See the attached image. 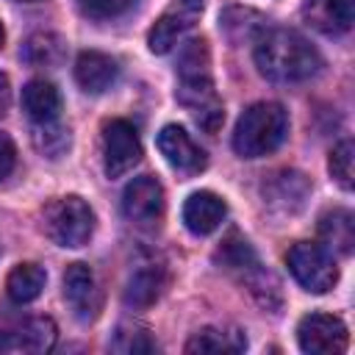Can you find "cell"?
Returning <instances> with one entry per match:
<instances>
[{"label": "cell", "instance_id": "1", "mask_svg": "<svg viewBox=\"0 0 355 355\" xmlns=\"http://www.w3.org/2000/svg\"><path fill=\"white\" fill-rule=\"evenodd\" d=\"M175 97L183 108H189V114L194 116V122L205 133H216L222 128L225 111H222V100L214 92L211 55H208V42L205 39H191V42L183 44L180 58H178Z\"/></svg>", "mask_w": 355, "mask_h": 355}, {"label": "cell", "instance_id": "2", "mask_svg": "<svg viewBox=\"0 0 355 355\" xmlns=\"http://www.w3.org/2000/svg\"><path fill=\"white\" fill-rule=\"evenodd\" d=\"M255 64L261 75L275 83H300L319 72L322 55L302 33L275 28L255 39Z\"/></svg>", "mask_w": 355, "mask_h": 355}, {"label": "cell", "instance_id": "3", "mask_svg": "<svg viewBox=\"0 0 355 355\" xmlns=\"http://www.w3.org/2000/svg\"><path fill=\"white\" fill-rule=\"evenodd\" d=\"M288 133V114L280 103L250 105L233 130V150L241 158H261L275 153Z\"/></svg>", "mask_w": 355, "mask_h": 355}, {"label": "cell", "instance_id": "4", "mask_svg": "<svg viewBox=\"0 0 355 355\" xmlns=\"http://www.w3.org/2000/svg\"><path fill=\"white\" fill-rule=\"evenodd\" d=\"M216 261L230 272L236 275V280L263 305V308H272L277 305L280 300V291H277V280L269 269H263V263L258 261L255 250L250 247L247 239H241L239 233H230L222 247L216 250Z\"/></svg>", "mask_w": 355, "mask_h": 355}, {"label": "cell", "instance_id": "5", "mask_svg": "<svg viewBox=\"0 0 355 355\" xmlns=\"http://www.w3.org/2000/svg\"><path fill=\"white\" fill-rule=\"evenodd\" d=\"M42 227L58 247H83L94 233V214L89 202L75 194L55 197L42 211Z\"/></svg>", "mask_w": 355, "mask_h": 355}, {"label": "cell", "instance_id": "6", "mask_svg": "<svg viewBox=\"0 0 355 355\" xmlns=\"http://www.w3.org/2000/svg\"><path fill=\"white\" fill-rule=\"evenodd\" d=\"M288 269L294 275V280L305 288V291H313V294H324L327 288L336 286L338 280V269L333 263V255L322 247V244H313V241H297L288 255Z\"/></svg>", "mask_w": 355, "mask_h": 355}, {"label": "cell", "instance_id": "7", "mask_svg": "<svg viewBox=\"0 0 355 355\" xmlns=\"http://www.w3.org/2000/svg\"><path fill=\"white\" fill-rule=\"evenodd\" d=\"M202 14V0H172L164 14L155 19V25L147 33V47L155 55L169 53L200 19Z\"/></svg>", "mask_w": 355, "mask_h": 355}, {"label": "cell", "instance_id": "8", "mask_svg": "<svg viewBox=\"0 0 355 355\" xmlns=\"http://www.w3.org/2000/svg\"><path fill=\"white\" fill-rule=\"evenodd\" d=\"M141 158V141L128 119H108L103 125V166L108 178H122Z\"/></svg>", "mask_w": 355, "mask_h": 355}, {"label": "cell", "instance_id": "9", "mask_svg": "<svg viewBox=\"0 0 355 355\" xmlns=\"http://www.w3.org/2000/svg\"><path fill=\"white\" fill-rule=\"evenodd\" d=\"M297 341L311 355H338L347 349V324L333 313H308L297 324Z\"/></svg>", "mask_w": 355, "mask_h": 355}, {"label": "cell", "instance_id": "10", "mask_svg": "<svg viewBox=\"0 0 355 355\" xmlns=\"http://www.w3.org/2000/svg\"><path fill=\"white\" fill-rule=\"evenodd\" d=\"M164 205V186L150 175L133 178L122 191V214L139 227H153L161 222Z\"/></svg>", "mask_w": 355, "mask_h": 355}, {"label": "cell", "instance_id": "11", "mask_svg": "<svg viewBox=\"0 0 355 355\" xmlns=\"http://www.w3.org/2000/svg\"><path fill=\"white\" fill-rule=\"evenodd\" d=\"M158 150L166 158V164L183 175H197L205 169L208 158L205 150L180 128V125H164L158 133Z\"/></svg>", "mask_w": 355, "mask_h": 355}, {"label": "cell", "instance_id": "12", "mask_svg": "<svg viewBox=\"0 0 355 355\" xmlns=\"http://www.w3.org/2000/svg\"><path fill=\"white\" fill-rule=\"evenodd\" d=\"M64 297L78 322H92L100 311V288L86 263H69L64 272Z\"/></svg>", "mask_w": 355, "mask_h": 355}, {"label": "cell", "instance_id": "13", "mask_svg": "<svg viewBox=\"0 0 355 355\" xmlns=\"http://www.w3.org/2000/svg\"><path fill=\"white\" fill-rule=\"evenodd\" d=\"M302 17L324 36L347 33L355 22V0H305Z\"/></svg>", "mask_w": 355, "mask_h": 355}, {"label": "cell", "instance_id": "14", "mask_svg": "<svg viewBox=\"0 0 355 355\" xmlns=\"http://www.w3.org/2000/svg\"><path fill=\"white\" fill-rule=\"evenodd\" d=\"M119 78V67L111 55L97 53V50H86L78 55L75 61V80L83 92L89 94H103L108 92Z\"/></svg>", "mask_w": 355, "mask_h": 355}, {"label": "cell", "instance_id": "15", "mask_svg": "<svg viewBox=\"0 0 355 355\" xmlns=\"http://www.w3.org/2000/svg\"><path fill=\"white\" fill-rule=\"evenodd\" d=\"M227 214V205L219 194L214 191H194L183 202V222L194 236H208L214 233Z\"/></svg>", "mask_w": 355, "mask_h": 355}, {"label": "cell", "instance_id": "16", "mask_svg": "<svg viewBox=\"0 0 355 355\" xmlns=\"http://www.w3.org/2000/svg\"><path fill=\"white\" fill-rule=\"evenodd\" d=\"M305 197H308V180H305V175H300L294 169L275 172L263 183V200L269 205H275L277 211H283V214L300 211Z\"/></svg>", "mask_w": 355, "mask_h": 355}, {"label": "cell", "instance_id": "17", "mask_svg": "<svg viewBox=\"0 0 355 355\" xmlns=\"http://www.w3.org/2000/svg\"><path fill=\"white\" fill-rule=\"evenodd\" d=\"M319 239L327 252L349 255L355 247V219L344 208H333L319 219Z\"/></svg>", "mask_w": 355, "mask_h": 355}, {"label": "cell", "instance_id": "18", "mask_svg": "<svg viewBox=\"0 0 355 355\" xmlns=\"http://www.w3.org/2000/svg\"><path fill=\"white\" fill-rule=\"evenodd\" d=\"M8 344H11V352H25V355L50 352L55 344V324L47 316L28 319L19 330L8 333Z\"/></svg>", "mask_w": 355, "mask_h": 355}, {"label": "cell", "instance_id": "19", "mask_svg": "<svg viewBox=\"0 0 355 355\" xmlns=\"http://www.w3.org/2000/svg\"><path fill=\"white\" fill-rule=\"evenodd\" d=\"M247 349V336L236 327H202L186 341V352H214V355H233Z\"/></svg>", "mask_w": 355, "mask_h": 355}, {"label": "cell", "instance_id": "20", "mask_svg": "<svg viewBox=\"0 0 355 355\" xmlns=\"http://www.w3.org/2000/svg\"><path fill=\"white\" fill-rule=\"evenodd\" d=\"M164 283H166V277H164V269L161 266L141 263L130 275V280L125 286V302L128 305H136V308H144V305H150V302H155L161 297Z\"/></svg>", "mask_w": 355, "mask_h": 355}, {"label": "cell", "instance_id": "21", "mask_svg": "<svg viewBox=\"0 0 355 355\" xmlns=\"http://www.w3.org/2000/svg\"><path fill=\"white\" fill-rule=\"evenodd\" d=\"M219 28L233 44H244V42H255L266 31V19H263V14H258L252 8L236 6L219 17Z\"/></svg>", "mask_w": 355, "mask_h": 355}, {"label": "cell", "instance_id": "22", "mask_svg": "<svg viewBox=\"0 0 355 355\" xmlns=\"http://www.w3.org/2000/svg\"><path fill=\"white\" fill-rule=\"evenodd\" d=\"M22 105L33 122H50V119H58L61 94L50 80H31L22 89Z\"/></svg>", "mask_w": 355, "mask_h": 355}, {"label": "cell", "instance_id": "23", "mask_svg": "<svg viewBox=\"0 0 355 355\" xmlns=\"http://www.w3.org/2000/svg\"><path fill=\"white\" fill-rule=\"evenodd\" d=\"M44 280H47V275H44V269L39 266V263H19V266H14L11 272H8V280H6V291H8V297L14 300V302H33L39 294H42V288H44Z\"/></svg>", "mask_w": 355, "mask_h": 355}, {"label": "cell", "instance_id": "24", "mask_svg": "<svg viewBox=\"0 0 355 355\" xmlns=\"http://www.w3.org/2000/svg\"><path fill=\"white\" fill-rule=\"evenodd\" d=\"M31 139H33V147L47 158H61L69 150V130L64 125H58V119L33 122Z\"/></svg>", "mask_w": 355, "mask_h": 355}, {"label": "cell", "instance_id": "25", "mask_svg": "<svg viewBox=\"0 0 355 355\" xmlns=\"http://www.w3.org/2000/svg\"><path fill=\"white\" fill-rule=\"evenodd\" d=\"M22 58L33 67H53L64 58V39L55 33H33L22 47Z\"/></svg>", "mask_w": 355, "mask_h": 355}, {"label": "cell", "instance_id": "26", "mask_svg": "<svg viewBox=\"0 0 355 355\" xmlns=\"http://www.w3.org/2000/svg\"><path fill=\"white\" fill-rule=\"evenodd\" d=\"M108 347H111L114 352H122V355H133V352H155V349H158L155 338H153L150 330L141 327V324H119Z\"/></svg>", "mask_w": 355, "mask_h": 355}, {"label": "cell", "instance_id": "27", "mask_svg": "<svg viewBox=\"0 0 355 355\" xmlns=\"http://www.w3.org/2000/svg\"><path fill=\"white\" fill-rule=\"evenodd\" d=\"M352 164H355V147L349 139L338 141L330 153V175L336 178V183L341 189H352Z\"/></svg>", "mask_w": 355, "mask_h": 355}, {"label": "cell", "instance_id": "28", "mask_svg": "<svg viewBox=\"0 0 355 355\" xmlns=\"http://www.w3.org/2000/svg\"><path fill=\"white\" fill-rule=\"evenodd\" d=\"M139 0H78V8L92 19H114L128 14Z\"/></svg>", "mask_w": 355, "mask_h": 355}, {"label": "cell", "instance_id": "29", "mask_svg": "<svg viewBox=\"0 0 355 355\" xmlns=\"http://www.w3.org/2000/svg\"><path fill=\"white\" fill-rule=\"evenodd\" d=\"M14 164H17V150H14V141H11L6 133H0V180H6V178L11 175Z\"/></svg>", "mask_w": 355, "mask_h": 355}, {"label": "cell", "instance_id": "30", "mask_svg": "<svg viewBox=\"0 0 355 355\" xmlns=\"http://www.w3.org/2000/svg\"><path fill=\"white\" fill-rule=\"evenodd\" d=\"M8 105H11V83H8V78L0 72V116H6Z\"/></svg>", "mask_w": 355, "mask_h": 355}, {"label": "cell", "instance_id": "31", "mask_svg": "<svg viewBox=\"0 0 355 355\" xmlns=\"http://www.w3.org/2000/svg\"><path fill=\"white\" fill-rule=\"evenodd\" d=\"M0 352H11V344H8V333H0Z\"/></svg>", "mask_w": 355, "mask_h": 355}, {"label": "cell", "instance_id": "32", "mask_svg": "<svg viewBox=\"0 0 355 355\" xmlns=\"http://www.w3.org/2000/svg\"><path fill=\"white\" fill-rule=\"evenodd\" d=\"M3 39H6V31H3V22H0V47H3Z\"/></svg>", "mask_w": 355, "mask_h": 355}, {"label": "cell", "instance_id": "33", "mask_svg": "<svg viewBox=\"0 0 355 355\" xmlns=\"http://www.w3.org/2000/svg\"><path fill=\"white\" fill-rule=\"evenodd\" d=\"M22 3H33V0H22Z\"/></svg>", "mask_w": 355, "mask_h": 355}]
</instances>
